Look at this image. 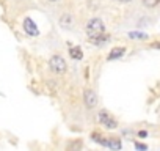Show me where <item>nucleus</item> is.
<instances>
[{"instance_id":"12","label":"nucleus","mask_w":160,"mask_h":151,"mask_svg":"<svg viewBox=\"0 0 160 151\" xmlns=\"http://www.w3.org/2000/svg\"><path fill=\"white\" fill-rule=\"evenodd\" d=\"M119 2H122V3H127V2H130V0H119Z\"/></svg>"},{"instance_id":"1","label":"nucleus","mask_w":160,"mask_h":151,"mask_svg":"<svg viewBox=\"0 0 160 151\" xmlns=\"http://www.w3.org/2000/svg\"><path fill=\"white\" fill-rule=\"evenodd\" d=\"M104 32H105V27H104V22L101 21V19H98V18H94V19H91L90 22H88V25H87V33H88V36L91 38V39H98V38H101L102 35H104Z\"/></svg>"},{"instance_id":"7","label":"nucleus","mask_w":160,"mask_h":151,"mask_svg":"<svg viewBox=\"0 0 160 151\" xmlns=\"http://www.w3.org/2000/svg\"><path fill=\"white\" fill-rule=\"evenodd\" d=\"M124 52H126V49H124V47H116V49H113V52H110V55H108V60L118 58V57H121Z\"/></svg>"},{"instance_id":"8","label":"nucleus","mask_w":160,"mask_h":151,"mask_svg":"<svg viewBox=\"0 0 160 151\" xmlns=\"http://www.w3.org/2000/svg\"><path fill=\"white\" fill-rule=\"evenodd\" d=\"M69 54H71L72 58H77V60H80V58L83 57V54H82V50H80V47H72V49L69 50Z\"/></svg>"},{"instance_id":"6","label":"nucleus","mask_w":160,"mask_h":151,"mask_svg":"<svg viewBox=\"0 0 160 151\" xmlns=\"http://www.w3.org/2000/svg\"><path fill=\"white\" fill-rule=\"evenodd\" d=\"M104 145H107V146H110L113 149H121V142L118 138H107Z\"/></svg>"},{"instance_id":"10","label":"nucleus","mask_w":160,"mask_h":151,"mask_svg":"<svg viewBox=\"0 0 160 151\" xmlns=\"http://www.w3.org/2000/svg\"><path fill=\"white\" fill-rule=\"evenodd\" d=\"M129 36L133 38V39H146V38H148V35H144V33H138V32H130Z\"/></svg>"},{"instance_id":"13","label":"nucleus","mask_w":160,"mask_h":151,"mask_svg":"<svg viewBox=\"0 0 160 151\" xmlns=\"http://www.w3.org/2000/svg\"><path fill=\"white\" fill-rule=\"evenodd\" d=\"M50 2H57V0H50Z\"/></svg>"},{"instance_id":"9","label":"nucleus","mask_w":160,"mask_h":151,"mask_svg":"<svg viewBox=\"0 0 160 151\" xmlns=\"http://www.w3.org/2000/svg\"><path fill=\"white\" fill-rule=\"evenodd\" d=\"M141 2H143L144 7H148V8H154V7H157V5L160 3V0H141Z\"/></svg>"},{"instance_id":"5","label":"nucleus","mask_w":160,"mask_h":151,"mask_svg":"<svg viewBox=\"0 0 160 151\" xmlns=\"http://www.w3.org/2000/svg\"><path fill=\"white\" fill-rule=\"evenodd\" d=\"M24 29H25V32H27L28 35H32V36H36V35L39 33L38 27L35 25V22H33L30 18H25V21H24Z\"/></svg>"},{"instance_id":"4","label":"nucleus","mask_w":160,"mask_h":151,"mask_svg":"<svg viewBox=\"0 0 160 151\" xmlns=\"http://www.w3.org/2000/svg\"><path fill=\"white\" fill-rule=\"evenodd\" d=\"M99 121L104 124V126H107V128H110V129H113V128H116V121L108 115V112H105V110H102L101 113H99Z\"/></svg>"},{"instance_id":"11","label":"nucleus","mask_w":160,"mask_h":151,"mask_svg":"<svg viewBox=\"0 0 160 151\" xmlns=\"http://www.w3.org/2000/svg\"><path fill=\"white\" fill-rule=\"evenodd\" d=\"M135 146H137L138 149H146V148H148V146H146V145H143V143H135Z\"/></svg>"},{"instance_id":"2","label":"nucleus","mask_w":160,"mask_h":151,"mask_svg":"<svg viewBox=\"0 0 160 151\" xmlns=\"http://www.w3.org/2000/svg\"><path fill=\"white\" fill-rule=\"evenodd\" d=\"M49 63H50V68H52L57 74H63V72L66 71V61H64V58L60 57V55H53Z\"/></svg>"},{"instance_id":"3","label":"nucleus","mask_w":160,"mask_h":151,"mask_svg":"<svg viewBox=\"0 0 160 151\" xmlns=\"http://www.w3.org/2000/svg\"><path fill=\"white\" fill-rule=\"evenodd\" d=\"M83 101H85V106L88 107V109H94L96 106H98V96H96V93L93 91V90H85V93H83Z\"/></svg>"}]
</instances>
